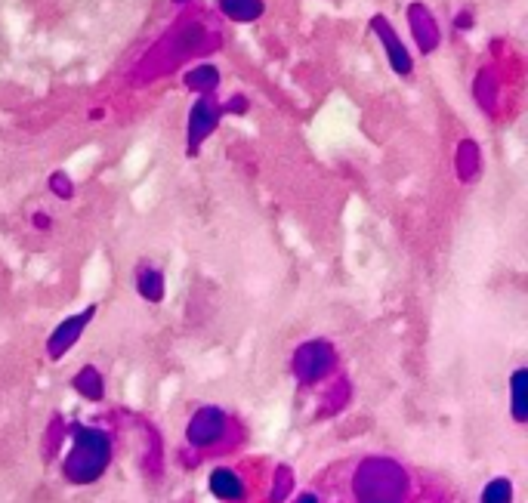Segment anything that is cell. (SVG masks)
<instances>
[{
  "label": "cell",
  "mask_w": 528,
  "mask_h": 503,
  "mask_svg": "<svg viewBox=\"0 0 528 503\" xmlns=\"http://www.w3.org/2000/svg\"><path fill=\"white\" fill-rule=\"evenodd\" d=\"M210 491H214L220 500H241L244 482L232 470H214V476H210Z\"/></svg>",
  "instance_id": "cell-5"
},
{
  "label": "cell",
  "mask_w": 528,
  "mask_h": 503,
  "mask_svg": "<svg viewBox=\"0 0 528 503\" xmlns=\"http://www.w3.org/2000/svg\"><path fill=\"white\" fill-rule=\"evenodd\" d=\"M109 463V436L93 426H75V451L68 454L65 470L75 482H93Z\"/></svg>",
  "instance_id": "cell-1"
},
{
  "label": "cell",
  "mask_w": 528,
  "mask_h": 503,
  "mask_svg": "<svg viewBox=\"0 0 528 503\" xmlns=\"http://www.w3.org/2000/svg\"><path fill=\"white\" fill-rule=\"evenodd\" d=\"M75 386H78L81 392H87V399H99V395H102V380H99V374H96L93 368H87L84 374H78Z\"/></svg>",
  "instance_id": "cell-9"
},
{
  "label": "cell",
  "mask_w": 528,
  "mask_h": 503,
  "mask_svg": "<svg viewBox=\"0 0 528 503\" xmlns=\"http://www.w3.org/2000/svg\"><path fill=\"white\" fill-rule=\"evenodd\" d=\"M139 291L149 300H161V275L155 269H143L139 272Z\"/></svg>",
  "instance_id": "cell-8"
},
{
  "label": "cell",
  "mask_w": 528,
  "mask_h": 503,
  "mask_svg": "<svg viewBox=\"0 0 528 503\" xmlns=\"http://www.w3.org/2000/svg\"><path fill=\"white\" fill-rule=\"evenodd\" d=\"M482 503H513V485H510V479L488 482V488L482 491Z\"/></svg>",
  "instance_id": "cell-7"
},
{
  "label": "cell",
  "mask_w": 528,
  "mask_h": 503,
  "mask_svg": "<svg viewBox=\"0 0 528 503\" xmlns=\"http://www.w3.org/2000/svg\"><path fill=\"white\" fill-rule=\"evenodd\" d=\"M334 362V352L328 343H306L300 352H297V377L300 380H315L322 377Z\"/></svg>",
  "instance_id": "cell-2"
},
{
  "label": "cell",
  "mask_w": 528,
  "mask_h": 503,
  "mask_svg": "<svg viewBox=\"0 0 528 503\" xmlns=\"http://www.w3.org/2000/svg\"><path fill=\"white\" fill-rule=\"evenodd\" d=\"M93 306L87 309V312H81V315H75V318H68V321H62V325L53 331V337H50V355L53 358H59V355H65L68 349L75 346V340H78V334L90 325V318H93Z\"/></svg>",
  "instance_id": "cell-3"
},
{
  "label": "cell",
  "mask_w": 528,
  "mask_h": 503,
  "mask_svg": "<svg viewBox=\"0 0 528 503\" xmlns=\"http://www.w3.org/2000/svg\"><path fill=\"white\" fill-rule=\"evenodd\" d=\"M300 503H319V500H315V494H306V497H303Z\"/></svg>",
  "instance_id": "cell-11"
},
{
  "label": "cell",
  "mask_w": 528,
  "mask_h": 503,
  "mask_svg": "<svg viewBox=\"0 0 528 503\" xmlns=\"http://www.w3.org/2000/svg\"><path fill=\"white\" fill-rule=\"evenodd\" d=\"M220 7L235 22H254L263 13V0H220Z\"/></svg>",
  "instance_id": "cell-6"
},
{
  "label": "cell",
  "mask_w": 528,
  "mask_h": 503,
  "mask_svg": "<svg viewBox=\"0 0 528 503\" xmlns=\"http://www.w3.org/2000/svg\"><path fill=\"white\" fill-rule=\"evenodd\" d=\"M522 383H525V371H516L513 374V417L519 423L525 420V389H522Z\"/></svg>",
  "instance_id": "cell-10"
},
{
  "label": "cell",
  "mask_w": 528,
  "mask_h": 503,
  "mask_svg": "<svg viewBox=\"0 0 528 503\" xmlns=\"http://www.w3.org/2000/svg\"><path fill=\"white\" fill-rule=\"evenodd\" d=\"M223 429H226V417H223V411H217V408H204V411L195 414V420H192V426H189V439H192L195 445H207V442L220 439V436H223Z\"/></svg>",
  "instance_id": "cell-4"
}]
</instances>
